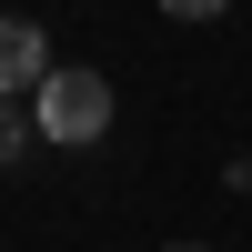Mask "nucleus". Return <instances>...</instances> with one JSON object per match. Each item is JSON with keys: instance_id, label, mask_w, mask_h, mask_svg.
<instances>
[{"instance_id": "f257e3e1", "label": "nucleus", "mask_w": 252, "mask_h": 252, "mask_svg": "<svg viewBox=\"0 0 252 252\" xmlns=\"http://www.w3.org/2000/svg\"><path fill=\"white\" fill-rule=\"evenodd\" d=\"M31 121H40V141H101L111 131V81L101 71H81V61H51L40 71V91H31Z\"/></svg>"}, {"instance_id": "20e7f679", "label": "nucleus", "mask_w": 252, "mask_h": 252, "mask_svg": "<svg viewBox=\"0 0 252 252\" xmlns=\"http://www.w3.org/2000/svg\"><path fill=\"white\" fill-rule=\"evenodd\" d=\"M161 10H172V20H222L232 0H161Z\"/></svg>"}, {"instance_id": "f03ea898", "label": "nucleus", "mask_w": 252, "mask_h": 252, "mask_svg": "<svg viewBox=\"0 0 252 252\" xmlns=\"http://www.w3.org/2000/svg\"><path fill=\"white\" fill-rule=\"evenodd\" d=\"M40 71H51V40H40V20H0V101L40 91Z\"/></svg>"}, {"instance_id": "7ed1b4c3", "label": "nucleus", "mask_w": 252, "mask_h": 252, "mask_svg": "<svg viewBox=\"0 0 252 252\" xmlns=\"http://www.w3.org/2000/svg\"><path fill=\"white\" fill-rule=\"evenodd\" d=\"M31 152V121H20V101H0V161H20Z\"/></svg>"}]
</instances>
